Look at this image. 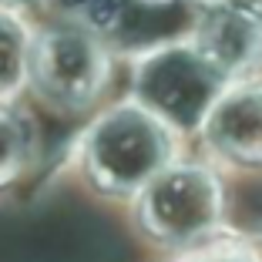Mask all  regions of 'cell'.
<instances>
[{
  "label": "cell",
  "instance_id": "cell-1",
  "mask_svg": "<svg viewBox=\"0 0 262 262\" xmlns=\"http://www.w3.org/2000/svg\"><path fill=\"white\" fill-rule=\"evenodd\" d=\"M84 165L104 192H138L168 165V131L145 108H115L91 128Z\"/></svg>",
  "mask_w": 262,
  "mask_h": 262
},
{
  "label": "cell",
  "instance_id": "cell-2",
  "mask_svg": "<svg viewBox=\"0 0 262 262\" xmlns=\"http://www.w3.org/2000/svg\"><path fill=\"white\" fill-rule=\"evenodd\" d=\"M27 77L51 104L81 111L108 81V57L98 37L84 27H47L31 37Z\"/></svg>",
  "mask_w": 262,
  "mask_h": 262
},
{
  "label": "cell",
  "instance_id": "cell-3",
  "mask_svg": "<svg viewBox=\"0 0 262 262\" xmlns=\"http://www.w3.org/2000/svg\"><path fill=\"white\" fill-rule=\"evenodd\" d=\"M222 208L215 178L192 165H165L141 188V222L165 242H188L212 229Z\"/></svg>",
  "mask_w": 262,
  "mask_h": 262
},
{
  "label": "cell",
  "instance_id": "cell-4",
  "mask_svg": "<svg viewBox=\"0 0 262 262\" xmlns=\"http://www.w3.org/2000/svg\"><path fill=\"white\" fill-rule=\"evenodd\" d=\"M219 74L195 51H162L138 71V91L155 118L192 124L215 98Z\"/></svg>",
  "mask_w": 262,
  "mask_h": 262
},
{
  "label": "cell",
  "instance_id": "cell-5",
  "mask_svg": "<svg viewBox=\"0 0 262 262\" xmlns=\"http://www.w3.org/2000/svg\"><path fill=\"white\" fill-rule=\"evenodd\" d=\"M262 47V27L259 20L246 17L242 10L229 7H208L199 20L195 34V54L215 71V74H235L246 71L259 57Z\"/></svg>",
  "mask_w": 262,
  "mask_h": 262
},
{
  "label": "cell",
  "instance_id": "cell-6",
  "mask_svg": "<svg viewBox=\"0 0 262 262\" xmlns=\"http://www.w3.org/2000/svg\"><path fill=\"white\" fill-rule=\"evenodd\" d=\"M205 135L229 158L262 165V88L222 94L205 115Z\"/></svg>",
  "mask_w": 262,
  "mask_h": 262
},
{
  "label": "cell",
  "instance_id": "cell-7",
  "mask_svg": "<svg viewBox=\"0 0 262 262\" xmlns=\"http://www.w3.org/2000/svg\"><path fill=\"white\" fill-rule=\"evenodd\" d=\"M31 34L14 10L0 7V104H7L27 81Z\"/></svg>",
  "mask_w": 262,
  "mask_h": 262
},
{
  "label": "cell",
  "instance_id": "cell-8",
  "mask_svg": "<svg viewBox=\"0 0 262 262\" xmlns=\"http://www.w3.org/2000/svg\"><path fill=\"white\" fill-rule=\"evenodd\" d=\"M27 155H31V131H27V124L17 115L4 111V104H0V185L10 182L24 168Z\"/></svg>",
  "mask_w": 262,
  "mask_h": 262
},
{
  "label": "cell",
  "instance_id": "cell-9",
  "mask_svg": "<svg viewBox=\"0 0 262 262\" xmlns=\"http://www.w3.org/2000/svg\"><path fill=\"white\" fill-rule=\"evenodd\" d=\"M61 10L84 31H111L124 14V0H61Z\"/></svg>",
  "mask_w": 262,
  "mask_h": 262
},
{
  "label": "cell",
  "instance_id": "cell-10",
  "mask_svg": "<svg viewBox=\"0 0 262 262\" xmlns=\"http://www.w3.org/2000/svg\"><path fill=\"white\" fill-rule=\"evenodd\" d=\"M182 262H259V255L246 246H235V242H219V246H205L199 252H188Z\"/></svg>",
  "mask_w": 262,
  "mask_h": 262
},
{
  "label": "cell",
  "instance_id": "cell-11",
  "mask_svg": "<svg viewBox=\"0 0 262 262\" xmlns=\"http://www.w3.org/2000/svg\"><path fill=\"white\" fill-rule=\"evenodd\" d=\"M229 7L242 10L246 17H252V20H262V0H225Z\"/></svg>",
  "mask_w": 262,
  "mask_h": 262
},
{
  "label": "cell",
  "instance_id": "cell-12",
  "mask_svg": "<svg viewBox=\"0 0 262 262\" xmlns=\"http://www.w3.org/2000/svg\"><path fill=\"white\" fill-rule=\"evenodd\" d=\"M24 4H34V0H0V7H24Z\"/></svg>",
  "mask_w": 262,
  "mask_h": 262
}]
</instances>
